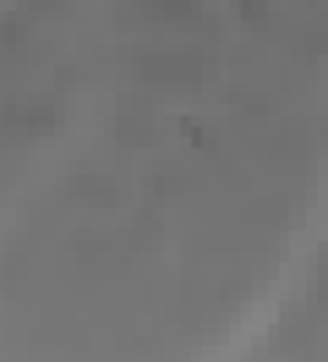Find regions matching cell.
Here are the masks:
<instances>
[{
  "instance_id": "cell-1",
  "label": "cell",
  "mask_w": 328,
  "mask_h": 362,
  "mask_svg": "<svg viewBox=\"0 0 328 362\" xmlns=\"http://www.w3.org/2000/svg\"><path fill=\"white\" fill-rule=\"evenodd\" d=\"M6 127L11 132H49V127H61V105H49V99H22V105H11L6 110Z\"/></svg>"
}]
</instances>
